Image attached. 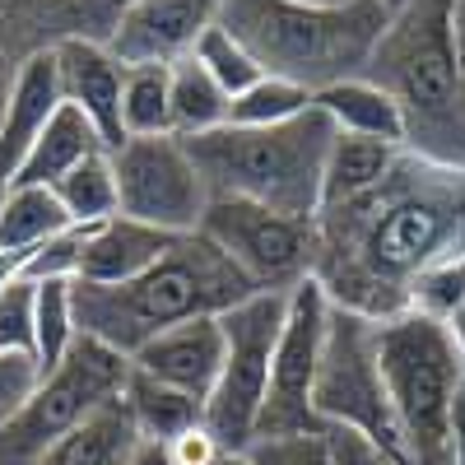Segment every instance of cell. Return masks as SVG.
<instances>
[{
    "label": "cell",
    "mask_w": 465,
    "mask_h": 465,
    "mask_svg": "<svg viewBox=\"0 0 465 465\" xmlns=\"http://www.w3.org/2000/svg\"><path fill=\"white\" fill-rule=\"evenodd\" d=\"M312 228V280L331 307L391 322L414 307L423 275L465 256V168L401 153L368 196L322 210Z\"/></svg>",
    "instance_id": "1"
},
{
    "label": "cell",
    "mask_w": 465,
    "mask_h": 465,
    "mask_svg": "<svg viewBox=\"0 0 465 465\" xmlns=\"http://www.w3.org/2000/svg\"><path fill=\"white\" fill-rule=\"evenodd\" d=\"M456 0H401L363 61L401 112V149L442 168H465V80L451 28Z\"/></svg>",
    "instance_id": "2"
},
{
    "label": "cell",
    "mask_w": 465,
    "mask_h": 465,
    "mask_svg": "<svg viewBox=\"0 0 465 465\" xmlns=\"http://www.w3.org/2000/svg\"><path fill=\"white\" fill-rule=\"evenodd\" d=\"M252 293V280L205 232H186L144 275L126 284L74 280V322H80V335L131 359L153 335L196 317H223L228 307H238Z\"/></svg>",
    "instance_id": "3"
},
{
    "label": "cell",
    "mask_w": 465,
    "mask_h": 465,
    "mask_svg": "<svg viewBox=\"0 0 465 465\" xmlns=\"http://www.w3.org/2000/svg\"><path fill=\"white\" fill-rule=\"evenodd\" d=\"M381 0L307 5V0H223L219 28L252 52V61L307 94L363 74V61L386 28Z\"/></svg>",
    "instance_id": "4"
},
{
    "label": "cell",
    "mask_w": 465,
    "mask_h": 465,
    "mask_svg": "<svg viewBox=\"0 0 465 465\" xmlns=\"http://www.w3.org/2000/svg\"><path fill=\"white\" fill-rule=\"evenodd\" d=\"M331 140V116L307 107L280 126H219L182 144L196 159L210 196L252 201L289 219H317Z\"/></svg>",
    "instance_id": "5"
},
{
    "label": "cell",
    "mask_w": 465,
    "mask_h": 465,
    "mask_svg": "<svg viewBox=\"0 0 465 465\" xmlns=\"http://www.w3.org/2000/svg\"><path fill=\"white\" fill-rule=\"evenodd\" d=\"M377 359L410 465H451L465 363L447 326L429 312H401L391 322H377Z\"/></svg>",
    "instance_id": "6"
},
{
    "label": "cell",
    "mask_w": 465,
    "mask_h": 465,
    "mask_svg": "<svg viewBox=\"0 0 465 465\" xmlns=\"http://www.w3.org/2000/svg\"><path fill=\"white\" fill-rule=\"evenodd\" d=\"M126 377H131L126 354L80 335L70 354L52 372H43L37 391L24 401V410L0 429V465H37L65 433L80 429L94 410L122 396Z\"/></svg>",
    "instance_id": "7"
},
{
    "label": "cell",
    "mask_w": 465,
    "mask_h": 465,
    "mask_svg": "<svg viewBox=\"0 0 465 465\" xmlns=\"http://www.w3.org/2000/svg\"><path fill=\"white\" fill-rule=\"evenodd\" d=\"M312 414L322 419V429H354L410 465L391 396H386L381 359H377V322L331 307V326H326L322 363L312 381Z\"/></svg>",
    "instance_id": "8"
},
{
    "label": "cell",
    "mask_w": 465,
    "mask_h": 465,
    "mask_svg": "<svg viewBox=\"0 0 465 465\" xmlns=\"http://www.w3.org/2000/svg\"><path fill=\"white\" fill-rule=\"evenodd\" d=\"M284 317H289V293H252L219 317L223 368L205 401V429L223 451H247V442L256 438Z\"/></svg>",
    "instance_id": "9"
},
{
    "label": "cell",
    "mask_w": 465,
    "mask_h": 465,
    "mask_svg": "<svg viewBox=\"0 0 465 465\" xmlns=\"http://www.w3.org/2000/svg\"><path fill=\"white\" fill-rule=\"evenodd\" d=\"M201 232L242 270L256 293H293L312 280L317 228L312 219H289L252 201L210 196Z\"/></svg>",
    "instance_id": "10"
},
{
    "label": "cell",
    "mask_w": 465,
    "mask_h": 465,
    "mask_svg": "<svg viewBox=\"0 0 465 465\" xmlns=\"http://www.w3.org/2000/svg\"><path fill=\"white\" fill-rule=\"evenodd\" d=\"M107 153L126 219L163 228L173 238L201 232V219L210 210V186L177 135H131Z\"/></svg>",
    "instance_id": "11"
},
{
    "label": "cell",
    "mask_w": 465,
    "mask_h": 465,
    "mask_svg": "<svg viewBox=\"0 0 465 465\" xmlns=\"http://www.w3.org/2000/svg\"><path fill=\"white\" fill-rule=\"evenodd\" d=\"M331 326V298L307 280L289 293V317L270 363V391L261 405L256 438H289V433H322V419L312 414V381L322 363V344ZM252 438V442H256Z\"/></svg>",
    "instance_id": "12"
},
{
    "label": "cell",
    "mask_w": 465,
    "mask_h": 465,
    "mask_svg": "<svg viewBox=\"0 0 465 465\" xmlns=\"http://www.w3.org/2000/svg\"><path fill=\"white\" fill-rule=\"evenodd\" d=\"M219 5L223 0H140L107 52L122 65H177L219 24Z\"/></svg>",
    "instance_id": "13"
},
{
    "label": "cell",
    "mask_w": 465,
    "mask_h": 465,
    "mask_svg": "<svg viewBox=\"0 0 465 465\" xmlns=\"http://www.w3.org/2000/svg\"><path fill=\"white\" fill-rule=\"evenodd\" d=\"M131 368L144 377H159L196 401H210L219 368H223V322L196 317V322H182L163 335H153L144 349L131 354Z\"/></svg>",
    "instance_id": "14"
},
{
    "label": "cell",
    "mask_w": 465,
    "mask_h": 465,
    "mask_svg": "<svg viewBox=\"0 0 465 465\" xmlns=\"http://www.w3.org/2000/svg\"><path fill=\"white\" fill-rule=\"evenodd\" d=\"M56 70H61V94L70 107H80L107 149L126 140L122 131V84H126V65L116 61L98 43H56Z\"/></svg>",
    "instance_id": "15"
},
{
    "label": "cell",
    "mask_w": 465,
    "mask_h": 465,
    "mask_svg": "<svg viewBox=\"0 0 465 465\" xmlns=\"http://www.w3.org/2000/svg\"><path fill=\"white\" fill-rule=\"evenodd\" d=\"M61 103H65V94H61L56 47H47L24 65L19 84L10 94V107H5V122H0V173H5L10 182H15L19 163L28 159L33 140L43 135L47 122L61 112Z\"/></svg>",
    "instance_id": "16"
},
{
    "label": "cell",
    "mask_w": 465,
    "mask_h": 465,
    "mask_svg": "<svg viewBox=\"0 0 465 465\" xmlns=\"http://www.w3.org/2000/svg\"><path fill=\"white\" fill-rule=\"evenodd\" d=\"M177 238L163 228H149L140 219H126L116 214L98 228H89V242H84V256H80V284H126L135 275L159 261Z\"/></svg>",
    "instance_id": "17"
},
{
    "label": "cell",
    "mask_w": 465,
    "mask_h": 465,
    "mask_svg": "<svg viewBox=\"0 0 465 465\" xmlns=\"http://www.w3.org/2000/svg\"><path fill=\"white\" fill-rule=\"evenodd\" d=\"M94 153H107V140L80 107L61 103V112L47 122V131L33 140L28 159L15 173V186H56L70 168H80Z\"/></svg>",
    "instance_id": "18"
},
{
    "label": "cell",
    "mask_w": 465,
    "mask_h": 465,
    "mask_svg": "<svg viewBox=\"0 0 465 465\" xmlns=\"http://www.w3.org/2000/svg\"><path fill=\"white\" fill-rule=\"evenodd\" d=\"M401 153H405L401 144H386V140H372V135H340L335 131L331 153H326V173H322V210L368 196V191L396 168Z\"/></svg>",
    "instance_id": "19"
},
{
    "label": "cell",
    "mask_w": 465,
    "mask_h": 465,
    "mask_svg": "<svg viewBox=\"0 0 465 465\" xmlns=\"http://www.w3.org/2000/svg\"><path fill=\"white\" fill-rule=\"evenodd\" d=\"M135 442H140V429L126 401L116 396L103 410H94L74 433H65L37 465H131Z\"/></svg>",
    "instance_id": "20"
},
{
    "label": "cell",
    "mask_w": 465,
    "mask_h": 465,
    "mask_svg": "<svg viewBox=\"0 0 465 465\" xmlns=\"http://www.w3.org/2000/svg\"><path fill=\"white\" fill-rule=\"evenodd\" d=\"M312 107H322L331 116V126L340 135H372V140H386V144H401L405 140L396 103L386 98L377 84H368L363 74L312 94Z\"/></svg>",
    "instance_id": "21"
},
{
    "label": "cell",
    "mask_w": 465,
    "mask_h": 465,
    "mask_svg": "<svg viewBox=\"0 0 465 465\" xmlns=\"http://www.w3.org/2000/svg\"><path fill=\"white\" fill-rule=\"evenodd\" d=\"M122 401H126V410H131V419H135L140 438L177 442L182 433H191V429H201V423H205V401L177 391V386H168V381H159V377H144V372H135V368H131V377H126Z\"/></svg>",
    "instance_id": "22"
},
{
    "label": "cell",
    "mask_w": 465,
    "mask_h": 465,
    "mask_svg": "<svg viewBox=\"0 0 465 465\" xmlns=\"http://www.w3.org/2000/svg\"><path fill=\"white\" fill-rule=\"evenodd\" d=\"M47 47H56L47 28V0H0V122L24 65Z\"/></svg>",
    "instance_id": "23"
},
{
    "label": "cell",
    "mask_w": 465,
    "mask_h": 465,
    "mask_svg": "<svg viewBox=\"0 0 465 465\" xmlns=\"http://www.w3.org/2000/svg\"><path fill=\"white\" fill-rule=\"evenodd\" d=\"M61 228H70V214L52 186H10L5 205H0V252L28 256Z\"/></svg>",
    "instance_id": "24"
},
{
    "label": "cell",
    "mask_w": 465,
    "mask_h": 465,
    "mask_svg": "<svg viewBox=\"0 0 465 465\" xmlns=\"http://www.w3.org/2000/svg\"><path fill=\"white\" fill-rule=\"evenodd\" d=\"M228 107L232 98L219 89V80L196 56L173 65V135L177 140H196L228 126Z\"/></svg>",
    "instance_id": "25"
},
{
    "label": "cell",
    "mask_w": 465,
    "mask_h": 465,
    "mask_svg": "<svg viewBox=\"0 0 465 465\" xmlns=\"http://www.w3.org/2000/svg\"><path fill=\"white\" fill-rule=\"evenodd\" d=\"M56 201L65 205L70 223L98 228L107 219L122 214V196H116V173H112V153H94L80 168H70L56 186Z\"/></svg>",
    "instance_id": "26"
},
{
    "label": "cell",
    "mask_w": 465,
    "mask_h": 465,
    "mask_svg": "<svg viewBox=\"0 0 465 465\" xmlns=\"http://www.w3.org/2000/svg\"><path fill=\"white\" fill-rule=\"evenodd\" d=\"M122 131L173 135V65H126L122 84Z\"/></svg>",
    "instance_id": "27"
},
{
    "label": "cell",
    "mask_w": 465,
    "mask_h": 465,
    "mask_svg": "<svg viewBox=\"0 0 465 465\" xmlns=\"http://www.w3.org/2000/svg\"><path fill=\"white\" fill-rule=\"evenodd\" d=\"M80 340L74 322V280H43L33 302V359L43 372H52Z\"/></svg>",
    "instance_id": "28"
},
{
    "label": "cell",
    "mask_w": 465,
    "mask_h": 465,
    "mask_svg": "<svg viewBox=\"0 0 465 465\" xmlns=\"http://www.w3.org/2000/svg\"><path fill=\"white\" fill-rule=\"evenodd\" d=\"M140 0H47V28L56 43H98L107 47L122 19Z\"/></svg>",
    "instance_id": "29"
},
{
    "label": "cell",
    "mask_w": 465,
    "mask_h": 465,
    "mask_svg": "<svg viewBox=\"0 0 465 465\" xmlns=\"http://www.w3.org/2000/svg\"><path fill=\"white\" fill-rule=\"evenodd\" d=\"M312 107V94L289 84V80H275V74H261L252 89H242L228 107V126H280V122H293Z\"/></svg>",
    "instance_id": "30"
},
{
    "label": "cell",
    "mask_w": 465,
    "mask_h": 465,
    "mask_svg": "<svg viewBox=\"0 0 465 465\" xmlns=\"http://www.w3.org/2000/svg\"><path fill=\"white\" fill-rule=\"evenodd\" d=\"M191 56H196V61L214 74L219 89H223L228 98H238L242 89H252V84L261 80V74H265V70L252 61V52L238 43V37H228L219 24H214V28H205V37L196 43V52H191Z\"/></svg>",
    "instance_id": "31"
},
{
    "label": "cell",
    "mask_w": 465,
    "mask_h": 465,
    "mask_svg": "<svg viewBox=\"0 0 465 465\" xmlns=\"http://www.w3.org/2000/svg\"><path fill=\"white\" fill-rule=\"evenodd\" d=\"M84 242H89V228L70 223V228L56 232V238H47L43 247H33V252L19 261V275L33 280V284H43V280H74V275H80Z\"/></svg>",
    "instance_id": "32"
},
{
    "label": "cell",
    "mask_w": 465,
    "mask_h": 465,
    "mask_svg": "<svg viewBox=\"0 0 465 465\" xmlns=\"http://www.w3.org/2000/svg\"><path fill=\"white\" fill-rule=\"evenodd\" d=\"M33 302L37 284L24 275L0 289V354H33Z\"/></svg>",
    "instance_id": "33"
},
{
    "label": "cell",
    "mask_w": 465,
    "mask_h": 465,
    "mask_svg": "<svg viewBox=\"0 0 465 465\" xmlns=\"http://www.w3.org/2000/svg\"><path fill=\"white\" fill-rule=\"evenodd\" d=\"M247 465H331L326 429L322 433H289V438H256L242 451Z\"/></svg>",
    "instance_id": "34"
},
{
    "label": "cell",
    "mask_w": 465,
    "mask_h": 465,
    "mask_svg": "<svg viewBox=\"0 0 465 465\" xmlns=\"http://www.w3.org/2000/svg\"><path fill=\"white\" fill-rule=\"evenodd\" d=\"M43 381V368H37L33 354H0V429L24 410V401L37 391Z\"/></svg>",
    "instance_id": "35"
},
{
    "label": "cell",
    "mask_w": 465,
    "mask_h": 465,
    "mask_svg": "<svg viewBox=\"0 0 465 465\" xmlns=\"http://www.w3.org/2000/svg\"><path fill=\"white\" fill-rule=\"evenodd\" d=\"M326 460L331 465H405L354 429H326Z\"/></svg>",
    "instance_id": "36"
},
{
    "label": "cell",
    "mask_w": 465,
    "mask_h": 465,
    "mask_svg": "<svg viewBox=\"0 0 465 465\" xmlns=\"http://www.w3.org/2000/svg\"><path fill=\"white\" fill-rule=\"evenodd\" d=\"M168 447H173V460H177V465H210V460L223 456V447L210 438L205 423H201V429H191V433H182V438L168 442Z\"/></svg>",
    "instance_id": "37"
},
{
    "label": "cell",
    "mask_w": 465,
    "mask_h": 465,
    "mask_svg": "<svg viewBox=\"0 0 465 465\" xmlns=\"http://www.w3.org/2000/svg\"><path fill=\"white\" fill-rule=\"evenodd\" d=\"M131 465H177L173 460V447L159 442V438H140L135 451H131Z\"/></svg>",
    "instance_id": "38"
},
{
    "label": "cell",
    "mask_w": 465,
    "mask_h": 465,
    "mask_svg": "<svg viewBox=\"0 0 465 465\" xmlns=\"http://www.w3.org/2000/svg\"><path fill=\"white\" fill-rule=\"evenodd\" d=\"M442 326H447V335H451V344H456V354H460V363H465V302L451 307V312L442 317Z\"/></svg>",
    "instance_id": "39"
},
{
    "label": "cell",
    "mask_w": 465,
    "mask_h": 465,
    "mask_svg": "<svg viewBox=\"0 0 465 465\" xmlns=\"http://www.w3.org/2000/svg\"><path fill=\"white\" fill-rule=\"evenodd\" d=\"M451 28H456V56H460V80H465V0L451 5Z\"/></svg>",
    "instance_id": "40"
},
{
    "label": "cell",
    "mask_w": 465,
    "mask_h": 465,
    "mask_svg": "<svg viewBox=\"0 0 465 465\" xmlns=\"http://www.w3.org/2000/svg\"><path fill=\"white\" fill-rule=\"evenodd\" d=\"M19 261H24V256H10V252H0V289H5V284H10L15 275H19Z\"/></svg>",
    "instance_id": "41"
},
{
    "label": "cell",
    "mask_w": 465,
    "mask_h": 465,
    "mask_svg": "<svg viewBox=\"0 0 465 465\" xmlns=\"http://www.w3.org/2000/svg\"><path fill=\"white\" fill-rule=\"evenodd\" d=\"M210 465H242V451H223V456L210 460Z\"/></svg>",
    "instance_id": "42"
},
{
    "label": "cell",
    "mask_w": 465,
    "mask_h": 465,
    "mask_svg": "<svg viewBox=\"0 0 465 465\" xmlns=\"http://www.w3.org/2000/svg\"><path fill=\"white\" fill-rule=\"evenodd\" d=\"M10 186H15V182H10L5 173H0V205H5V196H10Z\"/></svg>",
    "instance_id": "43"
},
{
    "label": "cell",
    "mask_w": 465,
    "mask_h": 465,
    "mask_svg": "<svg viewBox=\"0 0 465 465\" xmlns=\"http://www.w3.org/2000/svg\"><path fill=\"white\" fill-rule=\"evenodd\" d=\"M307 5H359V0H307Z\"/></svg>",
    "instance_id": "44"
},
{
    "label": "cell",
    "mask_w": 465,
    "mask_h": 465,
    "mask_svg": "<svg viewBox=\"0 0 465 465\" xmlns=\"http://www.w3.org/2000/svg\"><path fill=\"white\" fill-rule=\"evenodd\" d=\"M381 5H386V10H396V5H401V0H381Z\"/></svg>",
    "instance_id": "45"
},
{
    "label": "cell",
    "mask_w": 465,
    "mask_h": 465,
    "mask_svg": "<svg viewBox=\"0 0 465 465\" xmlns=\"http://www.w3.org/2000/svg\"><path fill=\"white\" fill-rule=\"evenodd\" d=\"M242 465H247V460H242Z\"/></svg>",
    "instance_id": "46"
}]
</instances>
